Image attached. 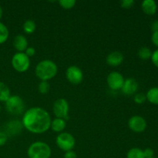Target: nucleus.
<instances>
[{"instance_id": "ddd939ff", "label": "nucleus", "mask_w": 158, "mask_h": 158, "mask_svg": "<svg viewBox=\"0 0 158 158\" xmlns=\"http://www.w3.org/2000/svg\"><path fill=\"white\" fill-rule=\"evenodd\" d=\"M123 62V55L122 52L115 51L106 56V63L111 66H118Z\"/></svg>"}, {"instance_id": "f8f14e48", "label": "nucleus", "mask_w": 158, "mask_h": 158, "mask_svg": "<svg viewBox=\"0 0 158 158\" xmlns=\"http://www.w3.org/2000/svg\"><path fill=\"white\" fill-rule=\"evenodd\" d=\"M139 84L137 80L134 78H128L124 80L121 90L125 95H134L138 90Z\"/></svg>"}, {"instance_id": "a878e982", "label": "nucleus", "mask_w": 158, "mask_h": 158, "mask_svg": "<svg viewBox=\"0 0 158 158\" xmlns=\"http://www.w3.org/2000/svg\"><path fill=\"white\" fill-rule=\"evenodd\" d=\"M134 3H135V2L134 0H122L120 2V6L123 9H128L132 8L134 6Z\"/></svg>"}, {"instance_id": "c85d7f7f", "label": "nucleus", "mask_w": 158, "mask_h": 158, "mask_svg": "<svg viewBox=\"0 0 158 158\" xmlns=\"http://www.w3.org/2000/svg\"><path fill=\"white\" fill-rule=\"evenodd\" d=\"M24 52H25V54H26V55L29 58V57H32L35 55V48L32 47V46H29V47L28 46V48L26 49V51H25Z\"/></svg>"}, {"instance_id": "6ab92c4d", "label": "nucleus", "mask_w": 158, "mask_h": 158, "mask_svg": "<svg viewBox=\"0 0 158 158\" xmlns=\"http://www.w3.org/2000/svg\"><path fill=\"white\" fill-rule=\"evenodd\" d=\"M137 55H138L139 58H140L141 60H147L151 58L152 52H151L150 48L147 47V46H143V47L139 49L138 52H137Z\"/></svg>"}, {"instance_id": "cd10ccee", "label": "nucleus", "mask_w": 158, "mask_h": 158, "mask_svg": "<svg viewBox=\"0 0 158 158\" xmlns=\"http://www.w3.org/2000/svg\"><path fill=\"white\" fill-rule=\"evenodd\" d=\"M151 59L154 66L158 68V49H156L154 52H152V56H151Z\"/></svg>"}, {"instance_id": "72a5a7b5", "label": "nucleus", "mask_w": 158, "mask_h": 158, "mask_svg": "<svg viewBox=\"0 0 158 158\" xmlns=\"http://www.w3.org/2000/svg\"><path fill=\"white\" fill-rule=\"evenodd\" d=\"M2 14H3V10L2 9L1 6H0V19H1L2 17Z\"/></svg>"}, {"instance_id": "412c9836", "label": "nucleus", "mask_w": 158, "mask_h": 158, "mask_svg": "<svg viewBox=\"0 0 158 158\" xmlns=\"http://www.w3.org/2000/svg\"><path fill=\"white\" fill-rule=\"evenodd\" d=\"M23 30L27 34H32L35 32V29H36V25L35 23L32 20H26L24 23H23Z\"/></svg>"}, {"instance_id": "c756f323", "label": "nucleus", "mask_w": 158, "mask_h": 158, "mask_svg": "<svg viewBox=\"0 0 158 158\" xmlns=\"http://www.w3.org/2000/svg\"><path fill=\"white\" fill-rule=\"evenodd\" d=\"M7 135L4 132H2V131H0V147L6 144V143L7 142Z\"/></svg>"}, {"instance_id": "4468645a", "label": "nucleus", "mask_w": 158, "mask_h": 158, "mask_svg": "<svg viewBox=\"0 0 158 158\" xmlns=\"http://www.w3.org/2000/svg\"><path fill=\"white\" fill-rule=\"evenodd\" d=\"M13 46L19 52H24L28 48V40L23 35H17L14 38Z\"/></svg>"}, {"instance_id": "7ed1b4c3", "label": "nucleus", "mask_w": 158, "mask_h": 158, "mask_svg": "<svg viewBox=\"0 0 158 158\" xmlns=\"http://www.w3.org/2000/svg\"><path fill=\"white\" fill-rule=\"evenodd\" d=\"M51 153V148L47 143L37 141L28 148L27 155L29 158H49Z\"/></svg>"}, {"instance_id": "c9c22d12", "label": "nucleus", "mask_w": 158, "mask_h": 158, "mask_svg": "<svg viewBox=\"0 0 158 158\" xmlns=\"http://www.w3.org/2000/svg\"><path fill=\"white\" fill-rule=\"evenodd\" d=\"M153 158H157V157H153Z\"/></svg>"}, {"instance_id": "f3484780", "label": "nucleus", "mask_w": 158, "mask_h": 158, "mask_svg": "<svg viewBox=\"0 0 158 158\" xmlns=\"http://www.w3.org/2000/svg\"><path fill=\"white\" fill-rule=\"evenodd\" d=\"M147 100L151 103L158 105V87H152L148 91L146 94Z\"/></svg>"}, {"instance_id": "1a4fd4ad", "label": "nucleus", "mask_w": 158, "mask_h": 158, "mask_svg": "<svg viewBox=\"0 0 158 158\" xmlns=\"http://www.w3.org/2000/svg\"><path fill=\"white\" fill-rule=\"evenodd\" d=\"M66 79L73 84H80L83 80V73L80 67L77 66H70L66 71Z\"/></svg>"}, {"instance_id": "4be33fe9", "label": "nucleus", "mask_w": 158, "mask_h": 158, "mask_svg": "<svg viewBox=\"0 0 158 158\" xmlns=\"http://www.w3.org/2000/svg\"><path fill=\"white\" fill-rule=\"evenodd\" d=\"M9 37V30L5 24L0 22V44H2Z\"/></svg>"}, {"instance_id": "9b49d317", "label": "nucleus", "mask_w": 158, "mask_h": 158, "mask_svg": "<svg viewBox=\"0 0 158 158\" xmlns=\"http://www.w3.org/2000/svg\"><path fill=\"white\" fill-rule=\"evenodd\" d=\"M23 128V125L21 121L17 120H12L5 123L3 126L2 132H4L7 135V137L9 136L14 137V136L19 134Z\"/></svg>"}, {"instance_id": "7c9ffc66", "label": "nucleus", "mask_w": 158, "mask_h": 158, "mask_svg": "<svg viewBox=\"0 0 158 158\" xmlns=\"http://www.w3.org/2000/svg\"><path fill=\"white\" fill-rule=\"evenodd\" d=\"M64 158H77V153L73 151V150L72 151H66L64 154Z\"/></svg>"}, {"instance_id": "2f4dec72", "label": "nucleus", "mask_w": 158, "mask_h": 158, "mask_svg": "<svg viewBox=\"0 0 158 158\" xmlns=\"http://www.w3.org/2000/svg\"><path fill=\"white\" fill-rule=\"evenodd\" d=\"M151 41L154 43V45L158 47V31L153 32L152 35H151Z\"/></svg>"}, {"instance_id": "dca6fc26", "label": "nucleus", "mask_w": 158, "mask_h": 158, "mask_svg": "<svg viewBox=\"0 0 158 158\" xmlns=\"http://www.w3.org/2000/svg\"><path fill=\"white\" fill-rule=\"evenodd\" d=\"M66 127V120L60 118H55L53 120H51L50 128L54 132L61 133L64 131Z\"/></svg>"}, {"instance_id": "2eb2a0df", "label": "nucleus", "mask_w": 158, "mask_h": 158, "mask_svg": "<svg viewBox=\"0 0 158 158\" xmlns=\"http://www.w3.org/2000/svg\"><path fill=\"white\" fill-rule=\"evenodd\" d=\"M141 9L145 14L152 15L157 12V5L154 0H144L141 3Z\"/></svg>"}, {"instance_id": "0eeeda50", "label": "nucleus", "mask_w": 158, "mask_h": 158, "mask_svg": "<svg viewBox=\"0 0 158 158\" xmlns=\"http://www.w3.org/2000/svg\"><path fill=\"white\" fill-rule=\"evenodd\" d=\"M69 103L65 99H57L54 102L52 110L56 118L63 119L66 120L69 117Z\"/></svg>"}, {"instance_id": "6e6552de", "label": "nucleus", "mask_w": 158, "mask_h": 158, "mask_svg": "<svg viewBox=\"0 0 158 158\" xmlns=\"http://www.w3.org/2000/svg\"><path fill=\"white\" fill-rule=\"evenodd\" d=\"M124 80L123 75L120 73L114 71L107 76L106 83L110 89L112 90H119V89H121Z\"/></svg>"}, {"instance_id": "f257e3e1", "label": "nucleus", "mask_w": 158, "mask_h": 158, "mask_svg": "<svg viewBox=\"0 0 158 158\" xmlns=\"http://www.w3.org/2000/svg\"><path fill=\"white\" fill-rule=\"evenodd\" d=\"M23 127L33 134H43L50 128L51 118L49 113L41 107H32L23 115Z\"/></svg>"}, {"instance_id": "9d476101", "label": "nucleus", "mask_w": 158, "mask_h": 158, "mask_svg": "<svg viewBox=\"0 0 158 158\" xmlns=\"http://www.w3.org/2000/svg\"><path fill=\"white\" fill-rule=\"evenodd\" d=\"M128 127L134 132L142 133L146 130L147 121L141 116H133L128 120Z\"/></svg>"}, {"instance_id": "a211bd4d", "label": "nucleus", "mask_w": 158, "mask_h": 158, "mask_svg": "<svg viewBox=\"0 0 158 158\" xmlns=\"http://www.w3.org/2000/svg\"><path fill=\"white\" fill-rule=\"evenodd\" d=\"M11 92L6 83L0 82V101L6 102L10 97Z\"/></svg>"}, {"instance_id": "f704fd0d", "label": "nucleus", "mask_w": 158, "mask_h": 158, "mask_svg": "<svg viewBox=\"0 0 158 158\" xmlns=\"http://www.w3.org/2000/svg\"><path fill=\"white\" fill-rule=\"evenodd\" d=\"M0 111H1V106H0Z\"/></svg>"}, {"instance_id": "39448f33", "label": "nucleus", "mask_w": 158, "mask_h": 158, "mask_svg": "<svg viewBox=\"0 0 158 158\" xmlns=\"http://www.w3.org/2000/svg\"><path fill=\"white\" fill-rule=\"evenodd\" d=\"M12 66L15 70L19 73H24L30 66V60L25 52H16L12 58Z\"/></svg>"}, {"instance_id": "20e7f679", "label": "nucleus", "mask_w": 158, "mask_h": 158, "mask_svg": "<svg viewBox=\"0 0 158 158\" xmlns=\"http://www.w3.org/2000/svg\"><path fill=\"white\" fill-rule=\"evenodd\" d=\"M6 107L9 114L14 116H19L24 112L25 103L19 96H10L6 101Z\"/></svg>"}, {"instance_id": "5701e85b", "label": "nucleus", "mask_w": 158, "mask_h": 158, "mask_svg": "<svg viewBox=\"0 0 158 158\" xmlns=\"http://www.w3.org/2000/svg\"><path fill=\"white\" fill-rule=\"evenodd\" d=\"M76 0H60L59 1V4L62 8L65 9H70L75 6Z\"/></svg>"}, {"instance_id": "473e14b6", "label": "nucleus", "mask_w": 158, "mask_h": 158, "mask_svg": "<svg viewBox=\"0 0 158 158\" xmlns=\"http://www.w3.org/2000/svg\"><path fill=\"white\" fill-rule=\"evenodd\" d=\"M151 30H152L153 32H157L158 31V20H155V21L151 23Z\"/></svg>"}, {"instance_id": "f03ea898", "label": "nucleus", "mask_w": 158, "mask_h": 158, "mask_svg": "<svg viewBox=\"0 0 158 158\" xmlns=\"http://www.w3.org/2000/svg\"><path fill=\"white\" fill-rule=\"evenodd\" d=\"M58 71L56 64L50 60L40 61L35 67V75L41 81H48L56 77Z\"/></svg>"}, {"instance_id": "bb28decb", "label": "nucleus", "mask_w": 158, "mask_h": 158, "mask_svg": "<svg viewBox=\"0 0 158 158\" xmlns=\"http://www.w3.org/2000/svg\"><path fill=\"white\" fill-rule=\"evenodd\" d=\"M143 151V155L145 158H153L154 156V150L151 148H146Z\"/></svg>"}, {"instance_id": "423d86ee", "label": "nucleus", "mask_w": 158, "mask_h": 158, "mask_svg": "<svg viewBox=\"0 0 158 158\" xmlns=\"http://www.w3.org/2000/svg\"><path fill=\"white\" fill-rule=\"evenodd\" d=\"M56 145L62 151H72L75 147L76 140L73 136L69 133H60L56 137Z\"/></svg>"}, {"instance_id": "393cba45", "label": "nucleus", "mask_w": 158, "mask_h": 158, "mask_svg": "<svg viewBox=\"0 0 158 158\" xmlns=\"http://www.w3.org/2000/svg\"><path fill=\"white\" fill-rule=\"evenodd\" d=\"M134 100L136 103H137V104H142V103H143L147 100L146 94H144L143 93H138V94H136L135 96H134Z\"/></svg>"}, {"instance_id": "aec40b11", "label": "nucleus", "mask_w": 158, "mask_h": 158, "mask_svg": "<svg viewBox=\"0 0 158 158\" xmlns=\"http://www.w3.org/2000/svg\"><path fill=\"white\" fill-rule=\"evenodd\" d=\"M127 158H145L143 150L138 148H131L127 154Z\"/></svg>"}, {"instance_id": "b1692460", "label": "nucleus", "mask_w": 158, "mask_h": 158, "mask_svg": "<svg viewBox=\"0 0 158 158\" xmlns=\"http://www.w3.org/2000/svg\"><path fill=\"white\" fill-rule=\"evenodd\" d=\"M49 83L48 81H41L39 84L38 89L39 92L41 94H46L49 91Z\"/></svg>"}]
</instances>
